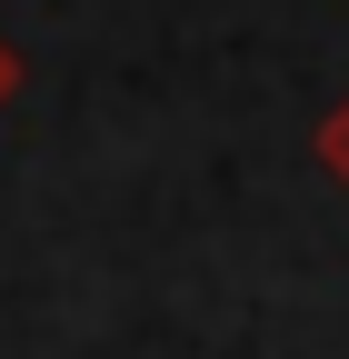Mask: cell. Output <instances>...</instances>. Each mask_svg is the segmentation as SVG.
<instances>
[{"label":"cell","instance_id":"6da1fadb","mask_svg":"<svg viewBox=\"0 0 349 359\" xmlns=\"http://www.w3.org/2000/svg\"><path fill=\"white\" fill-rule=\"evenodd\" d=\"M329 160H339V170H349V130H339V140H329Z\"/></svg>","mask_w":349,"mask_h":359}]
</instances>
